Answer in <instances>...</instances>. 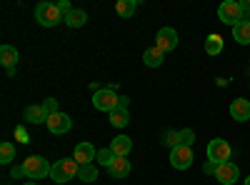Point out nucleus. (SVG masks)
<instances>
[{
    "label": "nucleus",
    "mask_w": 250,
    "mask_h": 185,
    "mask_svg": "<svg viewBox=\"0 0 250 185\" xmlns=\"http://www.w3.org/2000/svg\"><path fill=\"white\" fill-rule=\"evenodd\" d=\"M78 170H80V165H78L75 158H60V160H55V165L50 168V178L62 185V183L78 178Z\"/></svg>",
    "instance_id": "obj_1"
},
{
    "label": "nucleus",
    "mask_w": 250,
    "mask_h": 185,
    "mask_svg": "<svg viewBox=\"0 0 250 185\" xmlns=\"http://www.w3.org/2000/svg\"><path fill=\"white\" fill-rule=\"evenodd\" d=\"M35 20H38L43 28H55L60 20H65V18H62L58 3H38V8H35Z\"/></svg>",
    "instance_id": "obj_2"
},
{
    "label": "nucleus",
    "mask_w": 250,
    "mask_h": 185,
    "mask_svg": "<svg viewBox=\"0 0 250 185\" xmlns=\"http://www.w3.org/2000/svg\"><path fill=\"white\" fill-rule=\"evenodd\" d=\"M218 18H220V23L235 28L238 23L245 20V13H243L238 0H225V3H220V8H218Z\"/></svg>",
    "instance_id": "obj_3"
},
{
    "label": "nucleus",
    "mask_w": 250,
    "mask_h": 185,
    "mask_svg": "<svg viewBox=\"0 0 250 185\" xmlns=\"http://www.w3.org/2000/svg\"><path fill=\"white\" fill-rule=\"evenodd\" d=\"M23 168H25V175L30 180H40V178L50 175V168L53 165H48V160L43 155H30L28 160H23Z\"/></svg>",
    "instance_id": "obj_4"
},
{
    "label": "nucleus",
    "mask_w": 250,
    "mask_h": 185,
    "mask_svg": "<svg viewBox=\"0 0 250 185\" xmlns=\"http://www.w3.org/2000/svg\"><path fill=\"white\" fill-rule=\"evenodd\" d=\"M93 105H95V110L113 113V110L120 105V98L115 95V90H113V88H100V90L93 95Z\"/></svg>",
    "instance_id": "obj_5"
},
{
    "label": "nucleus",
    "mask_w": 250,
    "mask_h": 185,
    "mask_svg": "<svg viewBox=\"0 0 250 185\" xmlns=\"http://www.w3.org/2000/svg\"><path fill=\"white\" fill-rule=\"evenodd\" d=\"M230 155H233V148L228 145L223 138H215V140L208 143V160L215 163V165H220V163H228V160H230Z\"/></svg>",
    "instance_id": "obj_6"
},
{
    "label": "nucleus",
    "mask_w": 250,
    "mask_h": 185,
    "mask_svg": "<svg viewBox=\"0 0 250 185\" xmlns=\"http://www.w3.org/2000/svg\"><path fill=\"white\" fill-rule=\"evenodd\" d=\"M193 160H195L193 148L178 145V148H173V150H170V165H173L175 170H188V168L193 165Z\"/></svg>",
    "instance_id": "obj_7"
},
{
    "label": "nucleus",
    "mask_w": 250,
    "mask_h": 185,
    "mask_svg": "<svg viewBox=\"0 0 250 185\" xmlns=\"http://www.w3.org/2000/svg\"><path fill=\"white\" fill-rule=\"evenodd\" d=\"M155 48L163 50V53H170L178 48V33L175 28H160L158 35H155Z\"/></svg>",
    "instance_id": "obj_8"
},
{
    "label": "nucleus",
    "mask_w": 250,
    "mask_h": 185,
    "mask_svg": "<svg viewBox=\"0 0 250 185\" xmlns=\"http://www.w3.org/2000/svg\"><path fill=\"white\" fill-rule=\"evenodd\" d=\"M215 180L223 183V185H233L235 180H240V168L235 165V163H220V165L215 168Z\"/></svg>",
    "instance_id": "obj_9"
},
{
    "label": "nucleus",
    "mask_w": 250,
    "mask_h": 185,
    "mask_svg": "<svg viewBox=\"0 0 250 185\" xmlns=\"http://www.w3.org/2000/svg\"><path fill=\"white\" fill-rule=\"evenodd\" d=\"M45 125H48V130H50L53 135H62V133L70 130L73 120H70V115H65V113H55V115H48Z\"/></svg>",
    "instance_id": "obj_10"
},
{
    "label": "nucleus",
    "mask_w": 250,
    "mask_h": 185,
    "mask_svg": "<svg viewBox=\"0 0 250 185\" xmlns=\"http://www.w3.org/2000/svg\"><path fill=\"white\" fill-rule=\"evenodd\" d=\"M73 158L78 160V165H90V163L98 158V150H95V145H90V143H78Z\"/></svg>",
    "instance_id": "obj_11"
},
{
    "label": "nucleus",
    "mask_w": 250,
    "mask_h": 185,
    "mask_svg": "<svg viewBox=\"0 0 250 185\" xmlns=\"http://www.w3.org/2000/svg\"><path fill=\"white\" fill-rule=\"evenodd\" d=\"M230 115H233V120H238V123H248V120H250V100L235 98V100L230 103Z\"/></svg>",
    "instance_id": "obj_12"
},
{
    "label": "nucleus",
    "mask_w": 250,
    "mask_h": 185,
    "mask_svg": "<svg viewBox=\"0 0 250 185\" xmlns=\"http://www.w3.org/2000/svg\"><path fill=\"white\" fill-rule=\"evenodd\" d=\"M110 150L115 158H128V153L133 150V140L128 135H118L113 143H110Z\"/></svg>",
    "instance_id": "obj_13"
},
{
    "label": "nucleus",
    "mask_w": 250,
    "mask_h": 185,
    "mask_svg": "<svg viewBox=\"0 0 250 185\" xmlns=\"http://www.w3.org/2000/svg\"><path fill=\"white\" fill-rule=\"evenodd\" d=\"M25 123H30V125H40V123H48V115L43 110V105H28L25 113H23Z\"/></svg>",
    "instance_id": "obj_14"
},
{
    "label": "nucleus",
    "mask_w": 250,
    "mask_h": 185,
    "mask_svg": "<svg viewBox=\"0 0 250 185\" xmlns=\"http://www.w3.org/2000/svg\"><path fill=\"white\" fill-rule=\"evenodd\" d=\"M108 173H110L115 180H118V178H128V173H130V160H128V158H115V160L110 163Z\"/></svg>",
    "instance_id": "obj_15"
},
{
    "label": "nucleus",
    "mask_w": 250,
    "mask_h": 185,
    "mask_svg": "<svg viewBox=\"0 0 250 185\" xmlns=\"http://www.w3.org/2000/svg\"><path fill=\"white\" fill-rule=\"evenodd\" d=\"M18 50L13 48V45H3L0 48V63L5 65V70H15V65H18Z\"/></svg>",
    "instance_id": "obj_16"
},
{
    "label": "nucleus",
    "mask_w": 250,
    "mask_h": 185,
    "mask_svg": "<svg viewBox=\"0 0 250 185\" xmlns=\"http://www.w3.org/2000/svg\"><path fill=\"white\" fill-rule=\"evenodd\" d=\"M85 20H88V13H85V10L73 8V10L65 15V20H62V23H65L68 28H83V25H85Z\"/></svg>",
    "instance_id": "obj_17"
},
{
    "label": "nucleus",
    "mask_w": 250,
    "mask_h": 185,
    "mask_svg": "<svg viewBox=\"0 0 250 185\" xmlns=\"http://www.w3.org/2000/svg\"><path fill=\"white\" fill-rule=\"evenodd\" d=\"M110 115V125L113 128H125V125H128V123H130V113H128V108H115L113 113H108Z\"/></svg>",
    "instance_id": "obj_18"
},
{
    "label": "nucleus",
    "mask_w": 250,
    "mask_h": 185,
    "mask_svg": "<svg viewBox=\"0 0 250 185\" xmlns=\"http://www.w3.org/2000/svg\"><path fill=\"white\" fill-rule=\"evenodd\" d=\"M163 50H158V48H148L143 53V63L148 65V68H160L163 65Z\"/></svg>",
    "instance_id": "obj_19"
},
{
    "label": "nucleus",
    "mask_w": 250,
    "mask_h": 185,
    "mask_svg": "<svg viewBox=\"0 0 250 185\" xmlns=\"http://www.w3.org/2000/svg\"><path fill=\"white\" fill-rule=\"evenodd\" d=\"M233 38L240 45H250V20H243V23H238L233 28Z\"/></svg>",
    "instance_id": "obj_20"
},
{
    "label": "nucleus",
    "mask_w": 250,
    "mask_h": 185,
    "mask_svg": "<svg viewBox=\"0 0 250 185\" xmlns=\"http://www.w3.org/2000/svg\"><path fill=\"white\" fill-rule=\"evenodd\" d=\"M205 53L208 55H220L223 53V38L218 33H210L205 38Z\"/></svg>",
    "instance_id": "obj_21"
},
{
    "label": "nucleus",
    "mask_w": 250,
    "mask_h": 185,
    "mask_svg": "<svg viewBox=\"0 0 250 185\" xmlns=\"http://www.w3.org/2000/svg\"><path fill=\"white\" fill-rule=\"evenodd\" d=\"M135 0H118L115 3V13L120 15V18H133L135 15Z\"/></svg>",
    "instance_id": "obj_22"
},
{
    "label": "nucleus",
    "mask_w": 250,
    "mask_h": 185,
    "mask_svg": "<svg viewBox=\"0 0 250 185\" xmlns=\"http://www.w3.org/2000/svg\"><path fill=\"white\" fill-rule=\"evenodd\" d=\"M13 160H15V145L13 143H3V145H0V163H3V165H10Z\"/></svg>",
    "instance_id": "obj_23"
},
{
    "label": "nucleus",
    "mask_w": 250,
    "mask_h": 185,
    "mask_svg": "<svg viewBox=\"0 0 250 185\" xmlns=\"http://www.w3.org/2000/svg\"><path fill=\"white\" fill-rule=\"evenodd\" d=\"M78 178L83 180V183H90V180H98V168L93 165H80V170H78Z\"/></svg>",
    "instance_id": "obj_24"
},
{
    "label": "nucleus",
    "mask_w": 250,
    "mask_h": 185,
    "mask_svg": "<svg viewBox=\"0 0 250 185\" xmlns=\"http://www.w3.org/2000/svg\"><path fill=\"white\" fill-rule=\"evenodd\" d=\"M195 143V133L190 130V128H185V130H180L178 133V145H185V148H190Z\"/></svg>",
    "instance_id": "obj_25"
},
{
    "label": "nucleus",
    "mask_w": 250,
    "mask_h": 185,
    "mask_svg": "<svg viewBox=\"0 0 250 185\" xmlns=\"http://www.w3.org/2000/svg\"><path fill=\"white\" fill-rule=\"evenodd\" d=\"M100 165H105V168H110V163L115 160V155H113V150L110 148H103V150H98V158H95Z\"/></svg>",
    "instance_id": "obj_26"
},
{
    "label": "nucleus",
    "mask_w": 250,
    "mask_h": 185,
    "mask_svg": "<svg viewBox=\"0 0 250 185\" xmlns=\"http://www.w3.org/2000/svg\"><path fill=\"white\" fill-rule=\"evenodd\" d=\"M43 110H45V115H55V113H60V110H58V100H55V98H48V100L43 103Z\"/></svg>",
    "instance_id": "obj_27"
},
{
    "label": "nucleus",
    "mask_w": 250,
    "mask_h": 185,
    "mask_svg": "<svg viewBox=\"0 0 250 185\" xmlns=\"http://www.w3.org/2000/svg\"><path fill=\"white\" fill-rule=\"evenodd\" d=\"M15 138H18L20 143H30V138H28V130H25L23 125H18V128H15Z\"/></svg>",
    "instance_id": "obj_28"
},
{
    "label": "nucleus",
    "mask_w": 250,
    "mask_h": 185,
    "mask_svg": "<svg viewBox=\"0 0 250 185\" xmlns=\"http://www.w3.org/2000/svg\"><path fill=\"white\" fill-rule=\"evenodd\" d=\"M58 8H60V13H62V18H65L70 10H73V5L68 3V0H60V3H58Z\"/></svg>",
    "instance_id": "obj_29"
},
{
    "label": "nucleus",
    "mask_w": 250,
    "mask_h": 185,
    "mask_svg": "<svg viewBox=\"0 0 250 185\" xmlns=\"http://www.w3.org/2000/svg\"><path fill=\"white\" fill-rule=\"evenodd\" d=\"M25 175V168L23 165H13L10 168V178H23Z\"/></svg>",
    "instance_id": "obj_30"
},
{
    "label": "nucleus",
    "mask_w": 250,
    "mask_h": 185,
    "mask_svg": "<svg viewBox=\"0 0 250 185\" xmlns=\"http://www.w3.org/2000/svg\"><path fill=\"white\" fill-rule=\"evenodd\" d=\"M215 168H218V165H215V163H210V160H208L203 170H205V173H215Z\"/></svg>",
    "instance_id": "obj_31"
},
{
    "label": "nucleus",
    "mask_w": 250,
    "mask_h": 185,
    "mask_svg": "<svg viewBox=\"0 0 250 185\" xmlns=\"http://www.w3.org/2000/svg\"><path fill=\"white\" fill-rule=\"evenodd\" d=\"M240 8H243V13H245V20H250V18H248V13H250V0H245V3H240Z\"/></svg>",
    "instance_id": "obj_32"
},
{
    "label": "nucleus",
    "mask_w": 250,
    "mask_h": 185,
    "mask_svg": "<svg viewBox=\"0 0 250 185\" xmlns=\"http://www.w3.org/2000/svg\"><path fill=\"white\" fill-rule=\"evenodd\" d=\"M128 103H130L128 95H120V108H128Z\"/></svg>",
    "instance_id": "obj_33"
},
{
    "label": "nucleus",
    "mask_w": 250,
    "mask_h": 185,
    "mask_svg": "<svg viewBox=\"0 0 250 185\" xmlns=\"http://www.w3.org/2000/svg\"><path fill=\"white\" fill-rule=\"evenodd\" d=\"M23 185H38V183H33V180H28V183H23Z\"/></svg>",
    "instance_id": "obj_34"
},
{
    "label": "nucleus",
    "mask_w": 250,
    "mask_h": 185,
    "mask_svg": "<svg viewBox=\"0 0 250 185\" xmlns=\"http://www.w3.org/2000/svg\"><path fill=\"white\" fill-rule=\"evenodd\" d=\"M243 185H250V175H248V178H245V183H243Z\"/></svg>",
    "instance_id": "obj_35"
}]
</instances>
